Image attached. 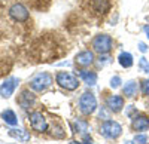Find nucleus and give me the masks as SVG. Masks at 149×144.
Listing matches in <instances>:
<instances>
[{
  "label": "nucleus",
  "mask_w": 149,
  "mask_h": 144,
  "mask_svg": "<svg viewBox=\"0 0 149 144\" xmlns=\"http://www.w3.org/2000/svg\"><path fill=\"white\" fill-rule=\"evenodd\" d=\"M91 46L97 54L106 55L112 51V48H113V40H112V37L109 34H97L93 39Z\"/></svg>",
  "instance_id": "nucleus-1"
},
{
  "label": "nucleus",
  "mask_w": 149,
  "mask_h": 144,
  "mask_svg": "<svg viewBox=\"0 0 149 144\" xmlns=\"http://www.w3.org/2000/svg\"><path fill=\"white\" fill-rule=\"evenodd\" d=\"M55 80L61 88H64L67 91H74L79 88V79L76 76H73L72 73H67V71H60V73H57Z\"/></svg>",
  "instance_id": "nucleus-2"
},
{
  "label": "nucleus",
  "mask_w": 149,
  "mask_h": 144,
  "mask_svg": "<svg viewBox=\"0 0 149 144\" xmlns=\"http://www.w3.org/2000/svg\"><path fill=\"white\" fill-rule=\"evenodd\" d=\"M97 109V100L93 92H84L79 98V110L82 114H93Z\"/></svg>",
  "instance_id": "nucleus-3"
},
{
  "label": "nucleus",
  "mask_w": 149,
  "mask_h": 144,
  "mask_svg": "<svg viewBox=\"0 0 149 144\" xmlns=\"http://www.w3.org/2000/svg\"><path fill=\"white\" fill-rule=\"evenodd\" d=\"M52 76L49 73H37L31 80H30V88L36 92H43L52 85Z\"/></svg>",
  "instance_id": "nucleus-4"
},
{
  "label": "nucleus",
  "mask_w": 149,
  "mask_h": 144,
  "mask_svg": "<svg viewBox=\"0 0 149 144\" xmlns=\"http://www.w3.org/2000/svg\"><path fill=\"white\" fill-rule=\"evenodd\" d=\"M100 134L104 138L115 140V138H118L122 134V126L118 122H115V121H106L100 126Z\"/></svg>",
  "instance_id": "nucleus-5"
},
{
  "label": "nucleus",
  "mask_w": 149,
  "mask_h": 144,
  "mask_svg": "<svg viewBox=\"0 0 149 144\" xmlns=\"http://www.w3.org/2000/svg\"><path fill=\"white\" fill-rule=\"evenodd\" d=\"M8 12H9V17L14 21H17V22H26L29 19V17H30L29 9L22 3H14L9 8Z\"/></svg>",
  "instance_id": "nucleus-6"
},
{
  "label": "nucleus",
  "mask_w": 149,
  "mask_h": 144,
  "mask_svg": "<svg viewBox=\"0 0 149 144\" xmlns=\"http://www.w3.org/2000/svg\"><path fill=\"white\" fill-rule=\"evenodd\" d=\"M30 125H31V128L34 131H37V132H45V131L48 129L46 119L39 112H34V113L30 114Z\"/></svg>",
  "instance_id": "nucleus-7"
},
{
  "label": "nucleus",
  "mask_w": 149,
  "mask_h": 144,
  "mask_svg": "<svg viewBox=\"0 0 149 144\" xmlns=\"http://www.w3.org/2000/svg\"><path fill=\"white\" fill-rule=\"evenodd\" d=\"M18 83H19V80H18L17 77H9V79H6V82L3 83L2 86H0V95H2L3 98H9L10 95L14 94L15 88L18 86Z\"/></svg>",
  "instance_id": "nucleus-8"
},
{
  "label": "nucleus",
  "mask_w": 149,
  "mask_h": 144,
  "mask_svg": "<svg viewBox=\"0 0 149 144\" xmlns=\"http://www.w3.org/2000/svg\"><path fill=\"white\" fill-rule=\"evenodd\" d=\"M106 107L110 112L118 113L124 107V98L121 97V95H110V97H107V100H106Z\"/></svg>",
  "instance_id": "nucleus-9"
},
{
  "label": "nucleus",
  "mask_w": 149,
  "mask_h": 144,
  "mask_svg": "<svg viewBox=\"0 0 149 144\" xmlns=\"http://www.w3.org/2000/svg\"><path fill=\"white\" fill-rule=\"evenodd\" d=\"M74 63H76L79 67H88L94 63V54L91 51H82L76 55Z\"/></svg>",
  "instance_id": "nucleus-10"
},
{
  "label": "nucleus",
  "mask_w": 149,
  "mask_h": 144,
  "mask_svg": "<svg viewBox=\"0 0 149 144\" xmlns=\"http://www.w3.org/2000/svg\"><path fill=\"white\" fill-rule=\"evenodd\" d=\"M131 126L134 131H139V132H143V131H148L149 129V119L143 114H137L133 117V122H131Z\"/></svg>",
  "instance_id": "nucleus-11"
},
{
  "label": "nucleus",
  "mask_w": 149,
  "mask_h": 144,
  "mask_svg": "<svg viewBox=\"0 0 149 144\" xmlns=\"http://www.w3.org/2000/svg\"><path fill=\"white\" fill-rule=\"evenodd\" d=\"M93 10L98 15H106L110 9V0H93Z\"/></svg>",
  "instance_id": "nucleus-12"
},
{
  "label": "nucleus",
  "mask_w": 149,
  "mask_h": 144,
  "mask_svg": "<svg viewBox=\"0 0 149 144\" xmlns=\"http://www.w3.org/2000/svg\"><path fill=\"white\" fill-rule=\"evenodd\" d=\"M36 98H34V95L29 91H22L21 95H19V98H18V103L19 105L22 107V109H29V107H31L34 104Z\"/></svg>",
  "instance_id": "nucleus-13"
},
{
  "label": "nucleus",
  "mask_w": 149,
  "mask_h": 144,
  "mask_svg": "<svg viewBox=\"0 0 149 144\" xmlns=\"http://www.w3.org/2000/svg\"><path fill=\"white\" fill-rule=\"evenodd\" d=\"M78 74H79V77L86 83V85L93 86V85H95V83H97V74L94 73V71H88V70H78Z\"/></svg>",
  "instance_id": "nucleus-14"
},
{
  "label": "nucleus",
  "mask_w": 149,
  "mask_h": 144,
  "mask_svg": "<svg viewBox=\"0 0 149 144\" xmlns=\"http://www.w3.org/2000/svg\"><path fill=\"white\" fill-rule=\"evenodd\" d=\"M136 92H137V83L134 80H130L125 83V86H124V95H125L127 98H133Z\"/></svg>",
  "instance_id": "nucleus-15"
},
{
  "label": "nucleus",
  "mask_w": 149,
  "mask_h": 144,
  "mask_svg": "<svg viewBox=\"0 0 149 144\" xmlns=\"http://www.w3.org/2000/svg\"><path fill=\"white\" fill-rule=\"evenodd\" d=\"M118 61H119V64H121L122 67H125V68H130V67L134 64V61H133V55L128 54V52H122V54H119Z\"/></svg>",
  "instance_id": "nucleus-16"
},
{
  "label": "nucleus",
  "mask_w": 149,
  "mask_h": 144,
  "mask_svg": "<svg viewBox=\"0 0 149 144\" xmlns=\"http://www.w3.org/2000/svg\"><path fill=\"white\" fill-rule=\"evenodd\" d=\"M2 117H3V121H5L8 125H10V126H15V125L18 123V119H17L15 113L12 112V110H5V112L2 113Z\"/></svg>",
  "instance_id": "nucleus-17"
},
{
  "label": "nucleus",
  "mask_w": 149,
  "mask_h": 144,
  "mask_svg": "<svg viewBox=\"0 0 149 144\" xmlns=\"http://www.w3.org/2000/svg\"><path fill=\"white\" fill-rule=\"evenodd\" d=\"M9 135L18 138L19 141H29L30 140V134L27 131H22V129H12V131H9Z\"/></svg>",
  "instance_id": "nucleus-18"
},
{
  "label": "nucleus",
  "mask_w": 149,
  "mask_h": 144,
  "mask_svg": "<svg viewBox=\"0 0 149 144\" xmlns=\"http://www.w3.org/2000/svg\"><path fill=\"white\" fill-rule=\"evenodd\" d=\"M74 126H76V131L81 132V134H85L86 131H88V123H86L85 121H76Z\"/></svg>",
  "instance_id": "nucleus-19"
},
{
  "label": "nucleus",
  "mask_w": 149,
  "mask_h": 144,
  "mask_svg": "<svg viewBox=\"0 0 149 144\" xmlns=\"http://www.w3.org/2000/svg\"><path fill=\"white\" fill-rule=\"evenodd\" d=\"M139 67L142 71H145V73H149V63L146 61V58H140L139 61Z\"/></svg>",
  "instance_id": "nucleus-20"
},
{
  "label": "nucleus",
  "mask_w": 149,
  "mask_h": 144,
  "mask_svg": "<svg viewBox=\"0 0 149 144\" xmlns=\"http://www.w3.org/2000/svg\"><path fill=\"white\" fill-rule=\"evenodd\" d=\"M142 94L146 95V97H149V79L142 82Z\"/></svg>",
  "instance_id": "nucleus-21"
},
{
  "label": "nucleus",
  "mask_w": 149,
  "mask_h": 144,
  "mask_svg": "<svg viewBox=\"0 0 149 144\" xmlns=\"http://www.w3.org/2000/svg\"><path fill=\"white\" fill-rule=\"evenodd\" d=\"M134 141H136V144H146L148 143V137L146 135H136V138H134Z\"/></svg>",
  "instance_id": "nucleus-22"
},
{
  "label": "nucleus",
  "mask_w": 149,
  "mask_h": 144,
  "mask_svg": "<svg viewBox=\"0 0 149 144\" xmlns=\"http://www.w3.org/2000/svg\"><path fill=\"white\" fill-rule=\"evenodd\" d=\"M119 85H121V77H119V76L112 77V80H110V86H112V88H118Z\"/></svg>",
  "instance_id": "nucleus-23"
},
{
  "label": "nucleus",
  "mask_w": 149,
  "mask_h": 144,
  "mask_svg": "<svg viewBox=\"0 0 149 144\" xmlns=\"http://www.w3.org/2000/svg\"><path fill=\"white\" fill-rule=\"evenodd\" d=\"M139 49H140L142 52H146V51H148V46H146L143 42H140V43H139Z\"/></svg>",
  "instance_id": "nucleus-24"
},
{
  "label": "nucleus",
  "mask_w": 149,
  "mask_h": 144,
  "mask_svg": "<svg viewBox=\"0 0 149 144\" xmlns=\"http://www.w3.org/2000/svg\"><path fill=\"white\" fill-rule=\"evenodd\" d=\"M143 30H145V33L148 34V37H149V25H145V28H143Z\"/></svg>",
  "instance_id": "nucleus-25"
}]
</instances>
